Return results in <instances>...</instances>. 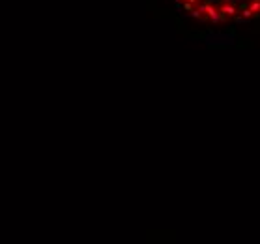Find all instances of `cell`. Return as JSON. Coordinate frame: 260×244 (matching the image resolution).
<instances>
[{
	"label": "cell",
	"mask_w": 260,
	"mask_h": 244,
	"mask_svg": "<svg viewBox=\"0 0 260 244\" xmlns=\"http://www.w3.org/2000/svg\"><path fill=\"white\" fill-rule=\"evenodd\" d=\"M180 13L201 24L231 26L260 19V0H174Z\"/></svg>",
	"instance_id": "obj_1"
}]
</instances>
